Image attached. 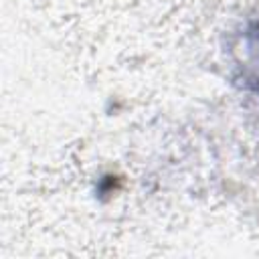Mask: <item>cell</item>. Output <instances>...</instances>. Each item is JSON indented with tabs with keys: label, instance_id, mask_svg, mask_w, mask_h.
<instances>
[{
	"label": "cell",
	"instance_id": "obj_1",
	"mask_svg": "<svg viewBox=\"0 0 259 259\" xmlns=\"http://www.w3.org/2000/svg\"><path fill=\"white\" fill-rule=\"evenodd\" d=\"M227 59L235 83L259 99V16L245 18L227 40Z\"/></svg>",
	"mask_w": 259,
	"mask_h": 259
}]
</instances>
